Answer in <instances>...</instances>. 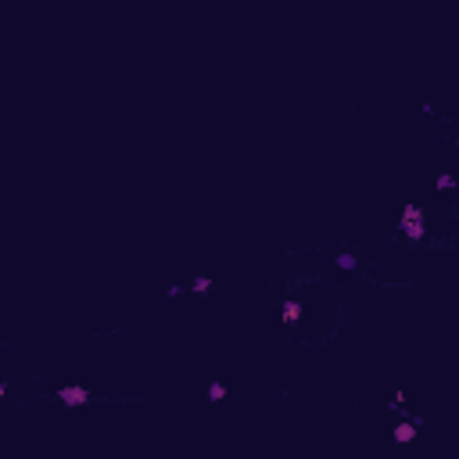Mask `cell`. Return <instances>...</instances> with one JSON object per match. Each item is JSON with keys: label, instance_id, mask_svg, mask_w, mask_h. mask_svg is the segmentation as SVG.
Instances as JSON below:
<instances>
[{"label": "cell", "instance_id": "cell-1", "mask_svg": "<svg viewBox=\"0 0 459 459\" xmlns=\"http://www.w3.org/2000/svg\"><path fill=\"white\" fill-rule=\"evenodd\" d=\"M399 230H402V237H406L409 244H420V240H427V230H431V223H427V208H423V205H416V201L402 205Z\"/></svg>", "mask_w": 459, "mask_h": 459}, {"label": "cell", "instance_id": "cell-2", "mask_svg": "<svg viewBox=\"0 0 459 459\" xmlns=\"http://www.w3.org/2000/svg\"><path fill=\"white\" fill-rule=\"evenodd\" d=\"M57 402L65 409H83V406L94 402V391H90L86 384H61L57 388Z\"/></svg>", "mask_w": 459, "mask_h": 459}, {"label": "cell", "instance_id": "cell-3", "mask_svg": "<svg viewBox=\"0 0 459 459\" xmlns=\"http://www.w3.org/2000/svg\"><path fill=\"white\" fill-rule=\"evenodd\" d=\"M420 427H423V416H399V423H395V431H391V441L395 445H413L420 438Z\"/></svg>", "mask_w": 459, "mask_h": 459}, {"label": "cell", "instance_id": "cell-4", "mask_svg": "<svg viewBox=\"0 0 459 459\" xmlns=\"http://www.w3.org/2000/svg\"><path fill=\"white\" fill-rule=\"evenodd\" d=\"M301 316H305V301H301L298 294H287L284 305H280V320H284L287 327H294V323H301Z\"/></svg>", "mask_w": 459, "mask_h": 459}, {"label": "cell", "instance_id": "cell-5", "mask_svg": "<svg viewBox=\"0 0 459 459\" xmlns=\"http://www.w3.org/2000/svg\"><path fill=\"white\" fill-rule=\"evenodd\" d=\"M455 187H459V176H452V172H438L434 176V191L438 194H452Z\"/></svg>", "mask_w": 459, "mask_h": 459}, {"label": "cell", "instance_id": "cell-6", "mask_svg": "<svg viewBox=\"0 0 459 459\" xmlns=\"http://www.w3.org/2000/svg\"><path fill=\"white\" fill-rule=\"evenodd\" d=\"M334 266H338V269H345V273H355V269H359V259H355L352 252H341L338 259H334Z\"/></svg>", "mask_w": 459, "mask_h": 459}, {"label": "cell", "instance_id": "cell-7", "mask_svg": "<svg viewBox=\"0 0 459 459\" xmlns=\"http://www.w3.org/2000/svg\"><path fill=\"white\" fill-rule=\"evenodd\" d=\"M212 287H216V280H212V277H194L187 291H191V294H208Z\"/></svg>", "mask_w": 459, "mask_h": 459}, {"label": "cell", "instance_id": "cell-8", "mask_svg": "<svg viewBox=\"0 0 459 459\" xmlns=\"http://www.w3.org/2000/svg\"><path fill=\"white\" fill-rule=\"evenodd\" d=\"M226 395H230V388H226L223 381H212V384H208V402H223Z\"/></svg>", "mask_w": 459, "mask_h": 459}, {"label": "cell", "instance_id": "cell-9", "mask_svg": "<svg viewBox=\"0 0 459 459\" xmlns=\"http://www.w3.org/2000/svg\"><path fill=\"white\" fill-rule=\"evenodd\" d=\"M4 391H8V384H4V381H0V399H4Z\"/></svg>", "mask_w": 459, "mask_h": 459}]
</instances>
